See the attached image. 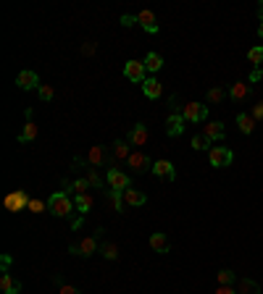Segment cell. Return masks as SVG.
I'll return each mask as SVG.
<instances>
[{
	"mask_svg": "<svg viewBox=\"0 0 263 294\" xmlns=\"http://www.w3.org/2000/svg\"><path fill=\"white\" fill-rule=\"evenodd\" d=\"M71 189H74L76 194H87L90 189H93V186H90L87 179H74V181H71Z\"/></svg>",
	"mask_w": 263,
	"mask_h": 294,
	"instance_id": "obj_32",
	"label": "cell"
},
{
	"mask_svg": "<svg viewBox=\"0 0 263 294\" xmlns=\"http://www.w3.org/2000/svg\"><path fill=\"white\" fill-rule=\"evenodd\" d=\"M263 76V71H260V68H255V71H253V76H250V84H253V81H258Z\"/></svg>",
	"mask_w": 263,
	"mask_h": 294,
	"instance_id": "obj_43",
	"label": "cell"
},
{
	"mask_svg": "<svg viewBox=\"0 0 263 294\" xmlns=\"http://www.w3.org/2000/svg\"><path fill=\"white\" fill-rule=\"evenodd\" d=\"M106 181H108V186L111 189H119V192H124V189H129V176L124 173V171H119V168H108V173H106Z\"/></svg>",
	"mask_w": 263,
	"mask_h": 294,
	"instance_id": "obj_6",
	"label": "cell"
},
{
	"mask_svg": "<svg viewBox=\"0 0 263 294\" xmlns=\"http://www.w3.org/2000/svg\"><path fill=\"white\" fill-rule=\"evenodd\" d=\"M247 61L253 63V66H260L263 63V45H255V48L247 50Z\"/></svg>",
	"mask_w": 263,
	"mask_h": 294,
	"instance_id": "obj_30",
	"label": "cell"
},
{
	"mask_svg": "<svg viewBox=\"0 0 263 294\" xmlns=\"http://www.w3.org/2000/svg\"><path fill=\"white\" fill-rule=\"evenodd\" d=\"M82 223H84V218H82V216L74 218V221H71V229H74V231H79V229H82Z\"/></svg>",
	"mask_w": 263,
	"mask_h": 294,
	"instance_id": "obj_41",
	"label": "cell"
},
{
	"mask_svg": "<svg viewBox=\"0 0 263 294\" xmlns=\"http://www.w3.org/2000/svg\"><path fill=\"white\" fill-rule=\"evenodd\" d=\"M258 37L263 40V21H260V27H258Z\"/></svg>",
	"mask_w": 263,
	"mask_h": 294,
	"instance_id": "obj_45",
	"label": "cell"
},
{
	"mask_svg": "<svg viewBox=\"0 0 263 294\" xmlns=\"http://www.w3.org/2000/svg\"><path fill=\"white\" fill-rule=\"evenodd\" d=\"M208 160H211V166L213 168H226V166H232V150L229 147H211L208 150Z\"/></svg>",
	"mask_w": 263,
	"mask_h": 294,
	"instance_id": "obj_3",
	"label": "cell"
},
{
	"mask_svg": "<svg viewBox=\"0 0 263 294\" xmlns=\"http://www.w3.org/2000/svg\"><path fill=\"white\" fill-rule=\"evenodd\" d=\"M216 294H237V289H232V286H219V289H216Z\"/></svg>",
	"mask_w": 263,
	"mask_h": 294,
	"instance_id": "obj_40",
	"label": "cell"
},
{
	"mask_svg": "<svg viewBox=\"0 0 263 294\" xmlns=\"http://www.w3.org/2000/svg\"><path fill=\"white\" fill-rule=\"evenodd\" d=\"M142 95L147 97V100H158L163 95V87H161V81H158L155 76H147L145 81H142Z\"/></svg>",
	"mask_w": 263,
	"mask_h": 294,
	"instance_id": "obj_11",
	"label": "cell"
},
{
	"mask_svg": "<svg viewBox=\"0 0 263 294\" xmlns=\"http://www.w3.org/2000/svg\"><path fill=\"white\" fill-rule=\"evenodd\" d=\"M208 145H211V142H208V139H205L203 134H195V137L190 139V147H192V150H205Z\"/></svg>",
	"mask_w": 263,
	"mask_h": 294,
	"instance_id": "obj_35",
	"label": "cell"
},
{
	"mask_svg": "<svg viewBox=\"0 0 263 294\" xmlns=\"http://www.w3.org/2000/svg\"><path fill=\"white\" fill-rule=\"evenodd\" d=\"M250 116H253V119H255V121H258V119H263V100L253 105V111H250Z\"/></svg>",
	"mask_w": 263,
	"mask_h": 294,
	"instance_id": "obj_37",
	"label": "cell"
},
{
	"mask_svg": "<svg viewBox=\"0 0 263 294\" xmlns=\"http://www.w3.org/2000/svg\"><path fill=\"white\" fill-rule=\"evenodd\" d=\"M147 137H150L147 126H145V124H134V126H132V132H129V139H127V142H129V145H134V147H145Z\"/></svg>",
	"mask_w": 263,
	"mask_h": 294,
	"instance_id": "obj_12",
	"label": "cell"
},
{
	"mask_svg": "<svg viewBox=\"0 0 263 294\" xmlns=\"http://www.w3.org/2000/svg\"><path fill=\"white\" fill-rule=\"evenodd\" d=\"M124 203H127L129 208H142L145 203H147V194L145 192H140V189H124Z\"/></svg>",
	"mask_w": 263,
	"mask_h": 294,
	"instance_id": "obj_15",
	"label": "cell"
},
{
	"mask_svg": "<svg viewBox=\"0 0 263 294\" xmlns=\"http://www.w3.org/2000/svg\"><path fill=\"white\" fill-rule=\"evenodd\" d=\"M237 281V276H234V270H229V268H224V270H219V284L221 286H232Z\"/></svg>",
	"mask_w": 263,
	"mask_h": 294,
	"instance_id": "obj_31",
	"label": "cell"
},
{
	"mask_svg": "<svg viewBox=\"0 0 263 294\" xmlns=\"http://www.w3.org/2000/svg\"><path fill=\"white\" fill-rule=\"evenodd\" d=\"M108 200L113 203V210H116V213H124V208H127V203H124V192L108 189Z\"/></svg>",
	"mask_w": 263,
	"mask_h": 294,
	"instance_id": "obj_27",
	"label": "cell"
},
{
	"mask_svg": "<svg viewBox=\"0 0 263 294\" xmlns=\"http://www.w3.org/2000/svg\"><path fill=\"white\" fill-rule=\"evenodd\" d=\"M132 147H129V142H124V139H116L113 142V158L116 160H129V155H132Z\"/></svg>",
	"mask_w": 263,
	"mask_h": 294,
	"instance_id": "obj_21",
	"label": "cell"
},
{
	"mask_svg": "<svg viewBox=\"0 0 263 294\" xmlns=\"http://www.w3.org/2000/svg\"><path fill=\"white\" fill-rule=\"evenodd\" d=\"M150 173H155L161 181H174L177 179V168H174V163L171 160H155Z\"/></svg>",
	"mask_w": 263,
	"mask_h": 294,
	"instance_id": "obj_8",
	"label": "cell"
},
{
	"mask_svg": "<svg viewBox=\"0 0 263 294\" xmlns=\"http://www.w3.org/2000/svg\"><path fill=\"white\" fill-rule=\"evenodd\" d=\"M203 137L208 139V142H221V139L226 137V129H224L221 121H208L205 129H203Z\"/></svg>",
	"mask_w": 263,
	"mask_h": 294,
	"instance_id": "obj_10",
	"label": "cell"
},
{
	"mask_svg": "<svg viewBox=\"0 0 263 294\" xmlns=\"http://www.w3.org/2000/svg\"><path fill=\"white\" fill-rule=\"evenodd\" d=\"M145 74H147V68H145L142 61H127V63H124V76H127L129 81H140V84H142V81L147 79Z\"/></svg>",
	"mask_w": 263,
	"mask_h": 294,
	"instance_id": "obj_7",
	"label": "cell"
},
{
	"mask_svg": "<svg viewBox=\"0 0 263 294\" xmlns=\"http://www.w3.org/2000/svg\"><path fill=\"white\" fill-rule=\"evenodd\" d=\"M27 210H32V213H45V210H48V200H45V203H42V200H29V205H27Z\"/></svg>",
	"mask_w": 263,
	"mask_h": 294,
	"instance_id": "obj_33",
	"label": "cell"
},
{
	"mask_svg": "<svg viewBox=\"0 0 263 294\" xmlns=\"http://www.w3.org/2000/svg\"><path fill=\"white\" fill-rule=\"evenodd\" d=\"M16 84H19V89H40L42 87L37 71H29V68H24V71L16 76Z\"/></svg>",
	"mask_w": 263,
	"mask_h": 294,
	"instance_id": "obj_9",
	"label": "cell"
},
{
	"mask_svg": "<svg viewBox=\"0 0 263 294\" xmlns=\"http://www.w3.org/2000/svg\"><path fill=\"white\" fill-rule=\"evenodd\" d=\"M93 50H95V45H93V42H87L84 48H82V53H84V55H93Z\"/></svg>",
	"mask_w": 263,
	"mask_h": 294,
	"instance_id": "obj_42",
	"label": "cell"
},
{
	"mask_svg": "<svg viewBox=\"0 0 263 294\" xmlns=\"http://www.w3.org/2000/svg\"><path fill=\"white\" fill-rule=\"evenodd\" d=\"M74 205H76V210H79V216H87L90 210H93V205H95V200H93V194H76L74 197Z\"/></svg>",
	"mask_w": 263,
	"mask_h": 294,
	"instance_id": "obj_20",
	"label": "cell"
},
{
	"mask_svg": "<svg viewBox=\"0 0 263 294\" xmlns=\"http://www.w3.org/2000/svg\"><path fill=\"white\" fill-rule=\"evenodd\" d=\"M237 126H239V132L242 134H253L255 132V119L253 116H247V113H239L237 116Z\"/></svg>",
	"mask_w": 263,
	"mask_h": 294,
	"instance_id": "obj_24",
	"label": "cell"
},
{
	"mask_svg": "<svg viewBox=\"0 0 263 294\" xmlns=\"http://www.w3.org/2000/svg\"><path fill=\"white\" fill-rule=\"evenodd\" d=\"M32 139H37V124H34V121H27L24 129L19 132V142H32Z\"/></svg>",
	"mask_w": 263,
	"mask_h": 294,
	"instance_id": "obj_26",
	"label": "cell"
},
{
	"mask_svg": "<svg viewBox=\"0 0 263 294\" xmlns=\"http://www.w3.org/2000/svg\"><path fill=\"white\" fill-rule=\"evenodd\" d=\"M237 294H260V284L253 278H239L237 281Z\"/></svg>",
	"mask_w": 263,
	"mask_h": 294,
	"instance_id": "obj_23",
	"label": "cell"
},
{
	"mask_svg": "<svg viewBox=\"0 0 263 294\" xmlns=\"http://www.w3.org/2000/svg\"><path fill=\"white\" fill-rule=\"evenodd\" d=\"M84 179L90 181V186H93V189H100V186H103V179H100V173H98L95 166L87 168V176H84Z\"/></svg>",
	"mask_w": 263,
	"mask_h": 294,
	"instance_id": "obj_29",
	"label": "cell"
},
{
	"mask_svg": "<svg viewBox=\"0 0 263 294\" xmlns=\"http://www.w3.org/2000/svg\"><path fill=\"white\" fill-rule=\"evenodd\" d=\"M150 247L155 252H161V255H166L168 252V239H166V234H161V231H155V234H150Z\"/></svg>",
	"mask_w": 263,
	"mask_h": 294,
	"instance_id": "obj_22",
	"label": "cell"
},
{
	"mask_svg": "<svg viewBox=\"0 0 263 294\" xmlns=\"http://www.w3.org/2000/svg\"><path fill=\"white\" fill-rule=\"evenodd\" d=\"M182 132H185V116H182V113H171L166 119V134L168 137H179Z\"/></svg>",
	"mask_w": 263,
	"mask_h": 294,
	"instance_id": "obj_14",
	"label": "cell"
},
{
	"mask_svg": "<svg viewBox=\"0 0 263 294\" xmlns=\"http://www.w3.org/2000/svg\"><path fill=\"white\" fill-rule=\"evenodd\" d=\"M0 291L3 294H19L21 291V281H16L11 273H0Z\"/></svg>",
	"mask_w": 263,
	"mask_h": 294,
	"instance_id": "obj_17",
	"label": "cell"
},
{
	"mask_svg": "<svg viewBox=\"0 0 263 294\" xmlns=\"http://www.w3.org/2000/svg\"><path fill=\"white\" fill-rule=\"evenodd\" d=\"M100 255L106 257V260H116V257H119V247L113 242H106V244H100Z\"/></svg>",
	"mask_w": 263,
	"mask_h": 294,
	"instance_id": "obj_28",
	"label": "cell"
},
{
	"mask_svg": "<svg viewBox=\"0 0 263 294\" xmlns=\"http://www.w3.org/2000/svg\"><path fill=\"white\" fill-rule=\"evenodd\" d=\"M37 95H40V100H42V103H50V100L55 97V89H53L50 84H42V87L37 89Z\"/></svg>",
	"mask_w": 263,
	"mask_h": 294,
	"instance_id": "obj_34",
	"label": "cell"
},
{
	"mask_svg": "<svg viewBox=\"0 0 263 294\" xmlns=\"http://www.w3.org/2000/svg\"><path fill=\"white\" fill-rule=\"evenodd\" d=\"M100 163H106V147L103 145H95L87 150V166H100Z\"/></svg>",
	"mask_w": 263,
	"mask_h": 294,
	"instance_id": "obj_19",
	"label": "cell"
},
{
	"mask_svg": "<svg viewBox=\"0 0 263 294\" xmlns=\"http://www.w3.org/2000/svg\"><path fill=\"white\" fill-rule=\"evenodd\" d=\"M98 237H100V234H93V237L79 239V255H82V257H93L98 252Z\"/></svg>",
	"mask_w": 263,
	"mask_h": 294,
	"instance_id": "obj_16",
	"label": "cell"
},
{
	"mask_svg": "<svg viewBox=\"0 0 263 294\" xmlns=\"http://www.w3.org/2000/svg\"><path fill=\"white\" fill-rule=\"evenodd\" d=\"M142 63H145V68L150 74H155V71H161V68H163V58L158 55V53H147V58H145Z\"/></svg>",
	"mask_w": 263,
	"mask_h": 294,
	"instance_id": "obj_25",
	"label": "cell"
},
{
	"mask_svg": "<svg viewBox=\"0 0 263 294\" xmlns=\"http://www.w3.org/2000/svg\"><path fill=\"white\" fill-rule=\"evenodd\" d=\"M137 24V16H121V27H134Z\"/></svg>",
	"mask_w": 263,
	"mask_h": 294,
	"instance_id": "obj_39",
	"label": "cell"
},
{
	"mask_svg": "<svg viewBox=\"0 0 263 294\" xmlns=\"http://www.w3.org/2000/svg\"><path fill=\"white\" fill-rule=\"evenodd\" d=\"M185 121H190V124H200V121H205L208 119V105H203V103H187L185 105Z\"/></svg>",
	"mask_w": 263,
	"mask_h": 294,
	"instance_id": "obj_5",
	"label": "cell"
},
{
	"mask_svg": "<svg viewBox=\"0 0 263 294\" xmlns=\"http://www.w3.org/2000/svg\"><path fill=\"white\" fill-rule=\"evenodd\" d=\"M58 294H82L76 286H71V284H61L58 286Z\"/></svg>",
	"mask_w": 263,
	"mask_h": 294,
	"instance_id": "obj_38",
	"label": "cell"
},
{
	"mask_svg": "<svg viewBox=\"0 0 263 294\" xmlns=\"http://www.w3.org/2000/svg\"><path fill=\"white\" fill-rule=\"evenodd\" d=\"M137 24H140L147 34H158V21H155L153 11H140V14H137Z\"/></svg>",
	"mask_w": 263,
	"mask_h": 294,
	"instance_id": "obj_13",
	"label": "cell"
},
{
	"mask_svg": "<svg viewBox=\"0 0 263 294\" xmlns=\"http://www.w3.org/2000/svg\"><path fill=\"white\" fill-rule=\"evenodd\" d=\"M29 194L24 192V189H16V192H11V194H6L3 197V208L8 210V213H19V210H24L27 205H29Z\"/></svg>",
	"mask_w": 263,
	"mask_h": 294,
	"instance_id": "obj_2",
	"label": "cell"
},
{
	"mask_svg": "<svg viewBox=\"0 0 263 294\" xmlns=\"http://www.w3.org/2000/svg\"><path fill=\"white\" fill-rule=\"evenodd\" d=\"M8 265H11V255H3V273H8Z\"/></svg>",
	"mask_w": 263,
	"mask_h": 294,
	"instance_id": "obj_44",
	"label": "cell"
},
{
	"mask_svg": "<svg viewBox=\"0 0 263 294\" xmlns=\"http://www.w3.org/2000/svg\"><path fill=\"white\" fill-rule=\"evenodd\" d=\"M224 97H226V89H221V87L208 89V103H221Z\"/></svg>",
	"mask_w": 263,
	"mask_h": 294,
	"instance_id": "obj_36",
	"label": "cell"
},
{
	"mask_svg": "<svg viewBox=\"0 0 263 294\" xmlns=\"http://www.w3.org/2000/svg\"><path fill=\"white\" fill-rule=\"evenodd\" d=\"M74 210H76V205L68 197V192H53L48 197V213H53L55 218H68Z\"/></svg>",
	"mask_w": 263,
	"mask_h": 294,
	"instance_id": "obj_1",
	"label": "cell"
},
{
	"mask_svg": "<svg viewBox=\"0 0 263 294\" xmlns=\"http://www.w3.org/2000/svg\"><path fill=\"white\" fill-rule=\"evenodd\" d=\"M127 168H132L134 173H147V171H153V160L147 158L142 150H134L127 160Z\"/></svg>",
	"mask_w": 263,
	"mask_h": 294,
	"instance_id": "obj_4",
	"label": "cell"
},
{
	"mask_svg": "<svg viewBox=\"0 0 263 294\" xmlns=\"http://www.w3.org/2000/svg\"><path fill=\"white\" fill-rule=\"evenodd\" d=\"M247 95H250V84H247V81H234V84L229 87V97H232L234 103L247 100Z\"/></svg>",
	"mask_w": 263,
	"mask_h": 294,
	"instance_id": "obj_18",
	"label": "cell"
}]
</instances>
